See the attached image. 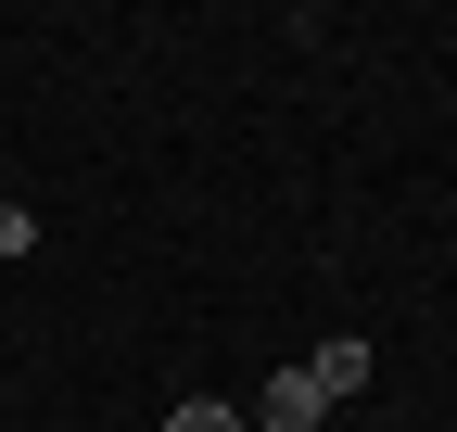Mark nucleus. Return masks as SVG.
Wrapping results in <instances>:
<instances>
[{
  "instance_id": "f257e3e1",
  "label": "nucleus",
  "mask_w": 457,
  "mask_h": 432,
  "mask_svg": "<svg viewBox=\"0 0 457 432\" xmlns=\"http://www.w3.org/2000/svg\"><path fill=\"white\" fill-rule=\"evenodd\" d=\"M242 420H254V432H318L330 407H318V382H305V369H267V395H254Z\"/></svg>"
},
{
  "instance_id": "f03ea898",
  "label": "nucleus",
  "mask_w": 457,
  "mask_h": 432,
  "mask_svg": "<svg viewBox=\"0 0 457 432\" xmlns=\"http://www.w3.org/2000/svg\"><path fill=\"white\" fill-rule=\"evenodd\" d=\"M305 382H318V407H343V395L369 382V344H318V356H305Z\"/></svg>"
},
{
  "instance_id": "7ed1b4c3",
  "label": "nucleus",
  "mask_w": 457,
  "mask_h": 432,
  "mask_svg": "<svg viewBox=\"0 0 457 432\" xmlns=\"http://www.w3.org/2000/svg\"><path fill=\"white\" fill-rule=\"evenodd\" d=\"M165 432H254L242 407H216V395H191V407H165Z\"/></svg>"
},
{
  "instance_id": "20e7f679",
  "label": "nucleus",
  "mask_w": 457,
  "mask_h": 432,
  "mask_svg": "<svg viewBox=\"0 0 457 432\" xmlns=\"http://www.w3.org/2000/svg\"><path fill=\"white\" fill-rule=\"evenodd\" d=\"M0 254H38V216L26 204H0Z\"/></svg>"
}]
</instances>
